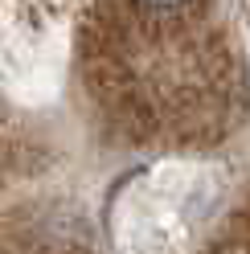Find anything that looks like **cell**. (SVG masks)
<instances>
[{
	"instance_id": "6da1fadb",
	"label": "cell",
	"mask_w": 250,
	"mask_h": 254,
	"mask_svg": "<svg viewBox=\"0 0 250 254\" xmlns=\"http://www.w3.org/2000/svg\"><path fill=\"white\" fill-rule=\"evenodd\" d=\"M148 4H152V8H185L189 0H148Z\"/></svg>"
}]
</instances>
